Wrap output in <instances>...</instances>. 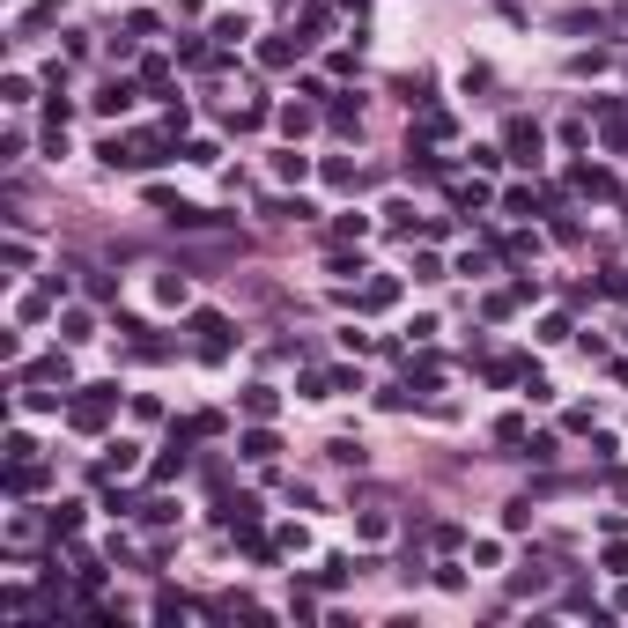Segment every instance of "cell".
Segmentation results:
<instances>
[{
	"mask_svg": "<svg viewBox=\"0 0 628 628\" xmlns=\"http://www.w3.org/2000/svg\"><path fill=\"white\" fill-rule=\"evenodd\" d=\"M170 148H178V133H104V148L97 156L111 163V170H156V163H170Z\"/></svg>",
	"mask_w": 628,
	"mask_h": 628,
	"instance_id": "obj_1",
	"label": "cell"
},
{
	"mask_svg": "<svg viewBox=\"0 0 628 628\" xmlns=\"http://www.w3.org/2000/svg\"><path fill=\"white\" fill-rule=\"evenodd\" d=\"M111 407H119V385H74V399H67V429L97 436V429L111 422Z\"/></svg>",
	"mask_w": 628,
	"mask_h": 628,
	"instance_id": "obj_2",
	"label": "cell"
},
{
	"mask_svg": "<svg viewBox=\"0 0 628 628\" xmlns=\"http://www.w3.org/2000/svg\"><path fill=\"white\" fill-rule=\"evenodd\" d=\"M193 348H200V363H230V318L222 311H193Z\"/></svg>",
	"mask_w": 628,
	"mask_h": 628,
	"instance_id": "obj_3",
	"label": "cell"
},
{
	"mask_svg": "<svg viewBox=\"0 0 628 628\" xmlns=\"http://www.w3.org/2000/svg\"><path fill=\"white\" fill-rule=\"evenodd\" d=\"M399 296H407V281H399V274H370L363 289H355V311H370V318H377V311H392Z\"/></svg>",
	"mask_w": 628,
	"mask_h": 628,
	"instance_id": "obj_4",
	"label": "cell"
},
{
	"mask_svg": "<svg viewBox=\"0 0 628 628\" xmlns=\"http://www.w3.org/2000/svg\"><path fill=\"white\" fill-rule=\"evenodd\" d=\"M599 141H606V156H628V97L599 104Z\"/></svg>",
	"mask_w": 628,
	"mask_h": 628,
	"instance_id": "obj_5",
	"label": "cell"
},
{
	"mask_svg": "<svg viewBox=\"0 0 628 628\" xmlns=\"http://www.w3.org/2000/svg\"><path fill=\"white\" fill-rule=\"evenodd\" d=\"M503 148H510V163H540V148H547V133L532 126V119H510L503 126Z\"/></svg>",
	"mask_w": 628,
	"mask_h": 628,
	"instance_id": "obj_6",
	"label": "cell"
},
{
	"mask_svg": "<svg viewBox=\"0 0 628 628\" xmlns=\"http://www.w3.org/2000/svg\"><path fill=\"white\" fill-rule=\"evenodd\" d=\"M148 200H156V207H163V222H178V230H215V215H200V207H193V200H178V193H163V185H156V193H148Z\"/></svg>",
	"mask_w": 628,
	"mask_h": 628,
	"instance_id": "obj_7",
	"label": "cell"
},
{
	"mask_svg": "<svg viewBox=\"0 0 628 628\" xmlns=\"http://www.w3.org/2000/svg\"><path fill=\"white\" fill-rule=\"evenodd\" d=\"M303 52H311V37H303V30H289V37H266V45H259V67H296Z\"/></svg>",
	"mask_w": 628,
	"mask_h": 628,
	"instance_id": "obj_8",
	"label": "cell"
},
{
	"mask_svg": "<svg viewBox=\"0 0 628 628\" xmlns=\"http://www.w3.org/2000/svg\"><path fill=\"white\" fill-rule=\"evenodd\" d=\"M45 481H52V473H45V459H37V451H30V459H8V496H37Z\"/></svg>",
	"mask_w": 628,
	"mask_h": 628,
	"instance_id": "obj_9",
	"label": "cell"
},
{
	"mask_svg": "<svg viewBox=\"0 0 628 628\" xmlns=\"http://www.w3.org/2000/svg\"><path fill=\"white\" fill-rule=\"evenodd\" d=\"M326 185H333V193H363V185H370V170L355 163V156H326Z\"/></svg>",
	"mask_w": 628,
	"mask_h": 628,
	"instance_id": "obj_10",
	"label": "cell"
},
{
	"mask_svg": "<svg viewBox=\"0 0 628 628\" xmlns=\"http://www.w3.org/2000/svg\"><path fill=\"white\" fill-rule=\"evenodd\" d=\"M133 466H141V444H111L104 459H97V481H126Z\"/></svg>",
	"mask_w": 628,
	"mask_h": 628,
	"instance_id": "obj_11",
	"label": "cell"
},
{
	"mask_svg": "<svg viewBox=\"0 0 628 628\" xmlns=\"http://www.w3.org/2000/svg\"><path fill=\"white\" fill-rule=\"evenodd\" d=\"M133 97H141V89H133V82H104V89H97V97H89V104H97L104 119H126V111H133Z\"/></svg>",
	"mask_w": 628,
	"mask_h": 628,
	"instance_id": "obj_12",
	"label": "cell"
},
{
	"mask_svg": "<svg viewBox=\"0 0 628 628\" xmlns=\"http://www.w3.org/2000/svg\"><path fill=\"white\" fill-rule=\"evenodd\" d=\"M237 451H244V459H252V466H266V459H274V451H281V436H274V429L259 422V429H244V436H237Z\"/></svg>",
	"mask_w": 628,
	"mask_h": 628,
	"instance_id": "obj_13",
	"label": "cell"
},
{
	"mask_svg": "<svg viewBox=\"0 0 628 628\" xmlns=\"http://www.w3.org/2000/svg\"><path fill=\"white\" fill-rule=\"evenodd\" d=\"M244 414H252V422H274V414H281V392H274V385H244Z\"/></svg>",
	"mask_w": 628,
	"mask_h": 628,
	"instance_id": "obj_14",
	"label": "cell"
},
{
	"mask_svg": "<svg viewBox=\"0 0 628 628\" xmlns=\"http://www.w3.org/2000/svg\"><path fill=\"white\" fill-rule=\"evenodd\" d=\"M222 525H230V532H252V525H259V503H252V496H222Z\"/></svg>",
	"mask_w": 628,
	"mask_h": 628,
	"instance_id": "obj_15",
	"label": "cell"
},
{
	"mask_svg": "<svg viewBox=\"0 0 628 628\" xmlns=\"http://www.w3.org/2000/svg\"><path fill=\"white\" fill-rule=\"evenodd\" d=\"M45 525H52V540H74V532H82V503H52Z\"/></svg>",
	"mask_w": 628,
	"mask_h": 628,
	"instance_id": "obj_16",
	"label": "cell"
},
{
	"mask_svg": "<svg viewBox=\"0 0 628 628\" xmlns=\"http://www.w3.org/2000/svg\"><path fill=\"white\" fill-rule=\"evenodd\" d=\"M451 133H459V119L444 104H422V141H451Z\"/></svg>",
	"mask_w": 628,
	"mask_h": 628,
	"instance_id": "obj_17",
	"label": "cell"
},
{
	"mask_svg": "<svg viewBox=\"0 0 628 628\" xmlns=\"http://www.w3.org/2000/svg\"><path fill=\"white\" fill-rule=\"evenodd\" d=\"M141 89L163 97V104H178V97H170V60H141Z\"/></svg>",
	"mask_w": 628,
	"mask_h": 628,
	"instance_id": "obj_18",
	"label": "cell"
},
{
	"mask_svg": "<svg viewBox=\"0 0 628 628\" xmlns=\"http://www.w3.org/2000/svg\"><path fill=\"white\" fill-rule=\"evenodd\" d=\"M577 193H584V200H614V178L592 170V163H577Z\"/></svg>",
	"mask_w": 628,
	"mask_h": 628,
	"instance_id": "obj_19",
	"label": "cell"
},
{
	"mask_svg": "<svg viewBox=\"0 0 628 628\" xmlns=\"http://www.w3.org/2000/svg\"><path fill=\"white\" fill-rule=\"evenodd\" d=\"M510 592H518V599H540V592H547V562H525L518 577H510Z\"/></svg>",
	"mask_w": 628,
	"mask_h": 628,
	"instance_id": "obj_20",
	"label": "cell"
},
{
	"mask_svg": "<svg viewBox=\"0 0 628 628\" xmlns=\"http://www.w3.org/2000/svg\"><path fill=\"white\" fill-rule=\"evenodd\" d=\"M518 377H532L518 355H488V385H518Z\"/></svg>",
	"mask_w": 628,
	"mask_h": 628,
	"instance_id": "obj_21",
	"label": "cell"
},
{
	"mask_svg": "<svg viewBox=\"0 0 628 628\" xmlns=\"http://www.w3.org/2000/svg\"><path fill=\"white\" fill-rule=\"evenodd\" d=\"M296 30H303V37H326V30H333V8H326V0H311V8L296 15Z\"/></svg>",
	"mask_w": 628,
	"mask_h": 628,
	"instance_id": "obj_22",
	"label": "cell"
},
{
	"mask_svg": "<svg viewBox=\"0 0 628 628\" xmlns=\"http://www.w3.org/2000/svg\"><path fill=\"white\" fill-rule=\"evenodd\" d=\"M326 119H333V133H363V104H355V97H340V104L326 111Z\"/></svg>",
	"mask_w": 628,
	"mask_h": 628,
	"instance_id": "obj_23",
	"label": "cell"
},
{
	"mask_svg": "<svg viewBox=\"0 0 628 628\" xmlns=\"http://www.w3.org/2000/svg\"><path fill=\"white\" fill-rule=\"evenodd\" d=\"M185 296H193V289H185V274H156V303H163V311H178Z\"/></svg>",
	"mask_w": 628,
	"mask_h": 628,
	"instance_id": "obj_24",
	"label": "cell"
},
{
	"mask_svg": "<svg viewBox=\"0 0 628 628\" xmlns=\"http://www.w3.org/2000/svg\"><path fill=\"white\" fill-rule=\"evenodd\" d=\"M207 37H222V45H244V37H252V23H244V15H215V30Z\"/></svg>",
	"mask_w": 628,
	"mask_h": 628,
	"instance_id": "obj_25",
	"label": "cell"
},
{
	"mask_svg": "<svg viewBox=\"0 0 628 628\" xmlns=\"http://www.w3.org/2000/svg\"><path fill=\"white\" fill-rule=\"evenodd\" d=\"M133 518H141V525H170V518H178V503H170V496H148Z\"/></svg>",
	"mask_w": 628,
	"mask_h": 628,
	"instance_id": "obj_26",
	"label": "cell"
},
{
	"mask_svg": "<svg viewBox=\"0 0 628 628\" xmlns=\"http://www.w3.org/2000/svg\"><path fill=\"white\" fill-rule=\"evenodd\" d=\"M311 126H318L311 104H289V111H281V133H289V141H296V133H311Z\"/></svg>",
	"mask_w": 628,
	"mask_h": 628,
	"instance_id": "obj_27",
	"label": "cell"
},
{
	"mask_svg": "<svg viewBox=\"0 0 628 628\" xmlns=\"http://www.w3.org/2000/svg\"><path fill=\"white\" fill-rule=\"evenodd\" d=\"M370 237V215H340L333 222V244H363Z\"/></svg>",
	"mask_w": 628,
	"mask_h": 628,
	"instance_id": "obj_28",
	"label": "cell"
},
{
	"mask_svg": "<svg viewBox=\"0 0 628 628\" xmlns=\"http://www.w3.org/2000/svg\"><path fill=\"white\" fill-rule=\"evenodd\" d=\"M274 178H289V185H303V178H311V156H296V148H289V156H274Z\"/></svg>",
	"mask_w": 628,
	"mask_h": 628,
	"instance_id": "obj_29",
	"label": "cell"
},
{
	"mask_svg": "<svg viewBox=\"0 0 628 628\" xmlns=\"http://www.w3.org/2000/svg\"><path fill=\"white\" fill-rule=\"evenodd\" d=\"M451 200H459L466 215H481V207H488V185H481V178H473V185H451Z\"/></svg>",
	"mask_w": 628,
	"mask_h": 628,
	"instance_id": "obj_30",
	"label": "cell"
},
{
	"mask_svg": "<svg viewBox=\"0 0 628 628\" xmlns=\"http://www.w3.org/2000/svg\"><path fill=\"white\" fill-rule=\"evenodd\" d=\"M266 215L274 222H311V200H266Z\"/></svg>",
	"mask_w": 628,
	"mask_h": 628,
	"instance_id": "obj_31",
	"label": "cell"
},
{
	"mask_svg": "<svg viewBox=\"0 0 628 628\" xmlns=\"http://www.w3.org/2000/svg\"><path fill=\"white\" fill-rule=\"evenodd\" d=\"M355 532H363V540H385L392 518H385V510H355Z\"/></svg>",
	"mask_w": 628,
	"mask_h": 628,
	"instance_id": "obj_32",
	"label": "cell"
},
{
	"mask_svg": "<svg viewBox=\"0 0 628 628\" xmlns=\"http://www.w3.org/2000/svg\"><path fill=\"white\" fill-rule=\"evenodd\" d=\"M348 577H355V562H348V555H333L326 569H318V584H326V592H340V584H348Z\"/></svg>",
	"mask_w": 628,
	"mask_h": 628,
	"instance_id": "obj_33",
	"label": "cell"
},
{
	"mask_svg": "<svg viewBox=\"0 0 628 628\" xmlns=\"http://www.w3.org/2000/svg\"><path fill=\"white\" fill-rule=\"evenodd\" d=\"M89 333H97V318H89V311H67L60 318V340H89Z\"/></svg>",
	"mask_w": 628,
	"mask_h": 628,
	"instance_id": "obj_34",
	"label": "cell"
},
{
	"mask_svg": "<svg viewBox=\"0 0 628 628\" xmlns=\"http://www.w3.org/2000/svg\"><path fill=\"white\" fill-rule=\"evenodd\" d=\"M178 614H193V599L185 592H156V621H178Z\"/></svg>",
	"mask_w": 628,
	"mask_h": 628,
	"instance_id": "obj_35",
	"label": "cell"
},
{
	"mask_svg": "<svg viewBox=\"0 0 628 628\" xmlns=\"http://www.w3.org/2000/svg\"><path fill=\"white\" fill-rule=\"evenodd\" d=\"M503 207H510V215H532V207H540V193H532V185H510Z\"/></svg>",
	"mask_w": 628,
	"mask_h": 628,
	"instance_id": "obj_36",
	"label": "cell"
},
{
	"mask_svg": "<svg viewBox=\"0 0 628 628\" xmlns=\"http://www.w3.org/2000/svg\"><path fill=\"white\" fill-rule=\"evenodd\" d=\"M562 30H606V15H592V8H569V15H562Z\"/></svg>",
	"mask_w": 628,
	"mask_h": 628,
	"instance_id": "obj_37",
	"label": "cell"
},
{
	"mask_svg": "<svg viewBox=\"0 0 628 628\" xmlns=\"http://www.w3.org/2000/svg\"><path fill=\"white\" fill-rule=\"evenodd\" d=\"M178 156H185V163H222V148H215V141H185Z\"/></svg>",
	"mask_w": 628,
	"mask_h": 628,
	"instance_id": "obj_38",
	"label": "cell"
},
{
	"mask_svg": "<svg viewBox=\"0 0 628 628\" xmlns=\"http://www.w3.org/2000/svg\"><path fill=\"white\" fill-rule=\"evenodd\" d=\"M274 547H289V555H303V547H311V532H303V525H281V532H274Z\"/></svg>",
	"mask_w": 628,
	"mask_h": 628,
	"instance_id": "obj_39",
	"label": "cell"
},
{
	"mask_svg": "<svg viewBox=\"0 0 628 628\" xmlns=\"http://www.w3.org/2000/svg\"><path fill=\"white\" fill-rule=\"evenodd\" d=\"M496 444H525V414H503V422H496Z\"/></svg>",
	"mask_w": 628,
	"mask_h": 628,
	"instance_id": "obj_40",
	"label": "cell"
},
{
	"mask_svg": "<svg viewBox=\"0 0 628 628\" xmlns=\"http://www.w3.org/2000/svg\"><path fill=\"white\" fill-rule=\"evenodd\" d=\"M30 540H37V518H15V525H8V547H15V555H23Z\"/></svg>",
	"mask_w": 628,
	"mask_h": 628,
	"instance_id": "obj_41",
	"label": "cell"
},
{
	"mask_svg": "<svg viewBox=\"0 0 628 628\" xmlns=\"http://www.w3.org/2000/svg\"><path fill=\"white\" fill-rule=\"evenodd\" d=\"M503 525H510V532H525V525H532V496L510 503V510H503Z\"/></svg>",
	"mask_w": 628,
	"mask_h": 628,
	"instance_id": "obj_42",
	"label": "cell"
},
{
	"mask_svg": "<svg viewBox=\"0 0 628 628\" xmlns=\"http://www.w3.org/2000/svg\"><path fill=\"white\" fill-rule=\"evenodd\" d=\"M606 569H621V577H628V540H621V532L606 540Z\"/></svg>",
	"mask_w": 628,
	"mask_h": 628,
	"instance_id": "obj_43",
	"label": "cell"
},
{
	"mask_svg": "<svg viewBox=\"0 0 628 628\" xmlns=\"http://www.w3.org/2000/svg\"><path fill=\"white\" fill-rule=\"evenodd\" d=\"M614 8H621V15H628V0H614Z\"/></svg>",
	"mask_w": 628,
	"mask_h": 628,
	"instance_id": "obj_44",
	"label": "cell"
},
{
	"mask_svg": "<svg viewBox=\"0 0 628 628\" xmlns=\"http://www.w3.org/2000/svg\"><path fill=\"white\" fill-rule=\"evenodd\" d=\"M281 8H296V0H281Z\"/></svg>",
	"mask_w": 628,
	"mask_h": 628,
	"instance_id": "obj_45",
	"label": "cell"
}]
</instances>
